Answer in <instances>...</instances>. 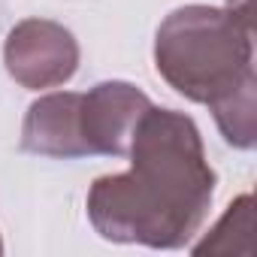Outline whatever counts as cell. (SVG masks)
I'll return each mask as SVG.
<instances>
[{
  "label": "cell",
  "instance_id": "obj_1",
  "mask_svg": "<svg viewBox=\"0 0 257 257\" xmlns=\"http://www.w3.org/2000/svg\"><path fill=\"white\" fill-rule=\"evenodd\" d=\"M131 170L100 176L85 197L91 227L121 245L185 248L212 209L218 176L200 127L179 109L152 106L131 140Z\"/></svg>",
  "mask_w": 257,
  "mask_h": 257
},
{
  "label": "cell",
  "instance_id": "obj_2",
  "mask_svg": "<svg viewBox=\"0 0 257 257\" xmlns=\"http://www.w3.org/2000/svg\"><path fill=\"white\" fill-rule=\"evenodd\" d=\"M155 67L176 94L203 106L257 82L248 10L206 4L173 10L155 37Z\"/></svg>",
  "mask_w": 257,
  "mask_h": 257
},
{
  "label": "cell",
  "instance_id": "obj_3",
  "mask_svg": "<svg viewBox=\"0 0 257 257\" xmlns=\"http://www.w3.org/2000/svg\"><path fill=\"white\" fill-rule=\"evenodd\" d=\"M4 64L28 91L58 88L79 70V43L73 31L52 19H25L7 34Z\"/></svg>",
  "mask_w": 257,
  "mask_h": 257
},
{
  "label": "cell",
  "instance_id": "obj_4",
  "mask_svg": "<svg viewBox=\"0 0 257 257\" xmlns=\"http://www.w3.org/2000/svg\"><path fill=\"white\" fill-rule=\"evenodd\" d=\"M149 109H152L149 94L131 82L109 79L88 88V94H82V112H79L88 155L127 158L134 131Z\"/></svg>",
  "mask_w": 257,
  "mask_h": 257
},
{
  "label": "cell",
  "instance_id": "obj_5",
  "mask_svg": "<svg viewBox=\"0 0 257 257\" xmlns=\"http://www.w3.org/2000/svg\"><path fill=\"white\" fill-rule=\"evenodd\" d=\"M82 94L76 91H55L28 106L22 124V149L40 158H88L82 140Z\"/></svg>",
  "mask_w": 257,
  "mask_h": 257
},
{
  "label": "cell",
  "instance_id": "obj_6",
  "mask_svg": "<svg viewBox=\"0 0 257 257\" xmlns=\"http://www.w3.org/2000/svg\"><path fill=\"white\" fill-rule=\"evenodd\" d=\"M215 115V124L227 146L251 152L257 143V82L233 91L230 97L209 106Z\"/></svg>",
  "mask_w": 257,
  "mask_h": 257
},
{
  "label": "cell",
  "instance_id": "obj_7",
  "mask_svg": "<svg viewBox=\"0 0 257 257\" xmlns=\"http://www.w3.org/2000/svg\"><path fill=\"white\" fill-rule=\"evenodd\" d=\"M248 233H251V194H242L227 206V212L209 230V236L203 242H197L191 251L194 254H230V251H236L233 236L248 242Z\"/></svg>",
  "mask_w": 257,
  "mask_h": 257
},
{
  "label": "cell",
  "instance_id": "obj_8",
  "mask_svg": "<svg viewBox=\"0 0 257 257\" xmlns=\"http://www.w3.org/2000/svg\"><path fill=\"white\" fill-rule=\"evenodd\" d=\"M0 254H4V239H0Z\"/></svg>",
  "mask_w": 257,
  "mask_h": 257
}]
</instances>
